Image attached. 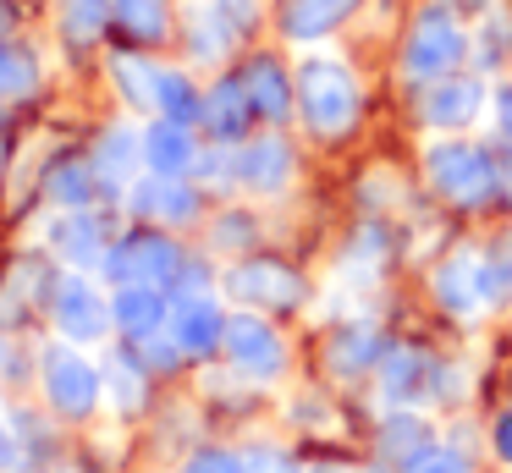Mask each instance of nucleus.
<instances>
[{"label": "nucleus", "mask_w": 512, "mask_h": 473, "mask_svg": "<svg viewBox=\"0 0 512 473\" xmlns=\"http://www.w3.org/2000/svg\"><path fill=\"white\" fill-rule=\"evenodd\" d=\"M116 17V0H67V11H61V22H67L72 44H94L105 33V22Z\"/></svg>", "instance_id": "20"}, {"label": "nucleus", "mask_w": 512, "mask_h": 473, "mask_svg": "<svg viewBox=\"0 0 512 473\" xmlns=\"http://www.w3.org/2000/svg\"><path fill=\"white\" fill-rule=\"evenodd\" d=\"M144 165V138H138L133 127H116V132H105L100 138V154H94V176L100 182H111V187H122L127 176Z\"/></svg>", "instance_id": "11"}, {"label": "nucleus", "mask_w": 512, "mask_h": 473, "mask_svg": "<svg viewBox=\"0 0 512 473\" xmlns=\"http://www.w3.org/2000/svg\"><path fill=\"white\" fill-rule=\"evenodd\" d=\"M298 99H303V116H309L314 132H347L358 116V83L342 61H331V55L303 66Z\"/></svg>", "instance_id": "1"}, {"label": "nucleus", "mask_w": 512, "mask_h": 473, "mask_svg": "<svg viewBox=\"0 0 512 473\" xmlns=\"http://www.w3.org/2000/svg\"><path fill=\"white\" fill-rule=\"evenodd\" d=\"M479 99H485V88L474 83V77H435L430 94H424V121L430 127H468L479 110Z\"/></svg>", "instance_id": "7"}, {"label": "nucleus", "mask_w": 512, "mask_h": 473, "mask_svg": "<svg viewBox=\"0 0 512 473\" xmlns=\"http://www.w3.org/2000/svg\"><path fill=\"white\" fill-rule=\"evenodd\" d=\"M50 314H56L61 336L78 341V347L83 341H100L105 325H111V308L100 303V292H94L83 275H67V281L50 286Z\"/></svg>", "instance_id": "4"}, {"label": "nucleus", "mask_w": 512, "mask_h": 473, "mask_svg": "<svg viewBox=\"0 0 512 473\" xmlns=\"http://www.w3.org/2000/svg\"><path fill=\"white\" fill-rule=\"evenodd\" d=\"M177 270V248L166 237H127L122 248H111V275L127 286H149V281H166Z\"/></svg>", "instance_id": "6"}, {"label": "nucleus", "mask_w": 512, "mask_h": 473, "mask_svg": "<svg viewBox=\"0 0 512 473\" xmlns=\"http://www.w3.org/2000/svg\"><path fill=\"white\" fill-rule=\"evenodd\" d=\"M430 176L435 187H441L446 198H457V204H468V198H485L490 187V160L479 149H468V143H435L430 149Z\"/></svg>", "instance_id": "5"}, {"label": "nucleus", "mask_w": 512, "mask_h": 473, "mask_svg": "<svg viewBox=\"0 0 512 473\" xmlns=\"http://www.w3.org/2000/svg\"><path fill=\"white\" fill-rule=\"evenodd\" d=\"M463 28H457V17L452 11H424L419 22H413V33H408V55H402V72L408 77H446L457 61H463Z\"/></svg>", "instance_id": "3"}, {"label": "nucleus", "mask_w": 512, "mask_h": 473, "mask_svg": "<svg viewBox=\"0 0 512 473\" xmlns=\"http://www.w3.org/2000/svg\"><path fill=\"white\" fill-rule=\"evenodd\" d=\"M155 110L166 121H193L199 116V94H193V83L182 72H166V66H160V88H155Z\"/></svg>", "instance_id": "22"}, {"label": "nucleus", "mask_w": 512, "mask_h": 473, "mask_svg": "<svg viewBox=\"0 0 512 473\" xmlns=\"http://www.w3.org/2000/svg\"><path fill=\"white\" fill-rule=\"evenodd\" d=\"M507 33H512V17H490V22H485V44H479V55H485V61L507 55Z\"/></svg>", "instance_id": "26"}, {"label": "nucleus", "mask_w": 512, "mask_h": 473, "mask_svg": "<svg viewBox=\"0 0 512 473\" xmlns=\"http://www.w3.org/2000/svg\"><path fill=\"white\" fill-rule=\"evenodd\" d=\"M188 473H237V462H232V457H215V451H204V457L188 462Z\"/></svg>", "instance_id": "27"}, {"label": "nucleus", "mask_w": 512, "mask_h": 473, "mask_svg": "<svg viewBox=\"0 0 512 473\" xmlns=\"http://www.w3.org/2000/svg\"><path fill=\"white\" fill-rule=\"evenodd\" d=\"M39 88V61L23 50V44L0 39V99H23Z\"/></svg>", "instance_id": "18"}, {"label": "nucleus", "mask_w": 512, "mask_h": 473, "mask_svg": "<svg viewBox=\"0 0 512 473\" xmlns=\"http://www.w3.org/2000/svg\"><path fill=\"white\" fill-rule=\"evenodd\" d=\"M50 253L67 264H94L105 253V237L100 226H94V215H83V209H67V215H56V226H50Z\"/></svg>", "instance_id": "9"}, {"label": "nucleus", "mask_w": 512, "mask_h": 473, "mask_svg": "<svg viewBox=\"0 0 512 473\" xmlns=\"http://www.w3.org/2000/svg\"><path fill=\"white\" fill-rule=\"evenodd\" d=\"M215 330H221V319H215V308L204 303V297H193V303L177 308V341L188 352H210Z\"/></svg>", "instance_id": "23"}, {"label": "nucleus", "mask_w": 512, "mask_h": 473, "mask_svg": "<svg viewBox=\"0 0 512 473\" xmlns=\"http://www.w3.org/2000/svg\"><path fill=\"white\" fill-rule=\"evenodd\" d=\"M12 451H17V446H12V435H6V429H0V468H6V462H12Z\"/></svg>", "instance_id": "30"}, {"label": "nucleus", "mask_w": 512, "mask_h": 473, "mask_svg": "<svg viewBox=\"0 0 512 473\" xmlns=\"http://www.w3.org/2000/svg\"><path fill=\"white\" fill-rule=\"evenodd\" d=\"M501 451H507V457H512V418H507V424H501Z\"/></svg>", "instance_id": "33"}, {"label": "nucleus", "mask_w": 512, "mask_h": 473, "mask_svg": "<svg viewBox=\"0 0 512 473\" xmlns=\"http://www.w3.org/2000/svg\"><path fill=\"white\" fill-rule=\"evenodd\" d=\"M116 28L127 39H160L166 33V0H116Z\"/></svg>", "instance_id": "19"}, {"label": "nucleus", "mask_w": 512, "mask_h": 473, "mask_svg": "<svg viewBox=\"0 0 512 473\" xmlns=\"http://www.w3.org/2000/svg\"><path fill=\"white\" fill-rule=\"evenodd\" d=\"M116 83H122V94L133 99V105H155V88H160V66L138 61V55H116L111 61Z\"/></svg>", "instance_id": "24"}, {"label": "nucleus", "mask_w": 512, "mask_h": 473, "mask_svg": "<svg viewBox=\"0 0 512 473\" xmlns=\"http://www.w3.org/2000/svg\"><path fill=\"white\" fill-rule=\"evenodd\" d=\"M6 28H12V6L0 0V39H6Z\"/></svg>", "instance_id": "32"}, {"label": "nucleus", "mask_w": 512, "mask_h": 473, "mask_svg": "<svg viewBox=\"0 0 512 473\" xmlns=\"http://www.w3.org/2000/svg\"><path fill=\"white\" fill-rule=\"evenodd\" d=\"M94 182H100V176H94V165H78V160H67V165H56V176H50V198H56L61 209H83L94 198Z\"/></svg>", "instance_id": "21"}, {"label": "nucleus", "mask_w": 512, "mask_h": 473, "mask_svg": "<svg viewBox=\"0 0 512 473\" xmlns=\"http://www.w3.org/2000/svg\"><path fill=\"white\" fill-rule=\"evenodd\" d=\"M243 182L248 187H259V193H270V187H281L287 182V165H292V154H287V143L281 138H259L254 149H243Z\"/></svg>", "instance_id": "16"}, {"label": "nucleus", "mask_w": 512, "mask_h": 473, "mask_svg": "<svg viewBox=\"0 0 512 473\" xmlns=\"http://www.w3.org/2000/svg\"><path fill=\"white\" fill-rule=\"evenodd\" d=\"M353 11H358V0H292L287 33L298 44H309V39H320V33H331L336 22H347Z\"/></svg>", "instance_id": "14"}, {"label": "nucleus", "mask_w": 512, "mask_h": 473, "mask_svg": "<svg viewBox=\"0 0 512 473\" xmlns=\"http://www.w3.org/2000/svg\"><path fill=\"white\" fill-rule=\"evenodd\" d=\"M496 110H501V127H507V132H512V88H507V94H501V99H496Z\"/></svg>", "instance_id": "29"}, {"label": "nucleus", "mask_w": 512, "mask_h": 473, "mask_svg": "<svg viewBox=\"0 0 512 473\" xmlns=\"http://www.w3.org/2000/svg\"><path fill=\"white\" fill-rule=\"evenodd\" d=\"M232 292H243V297H292L298 281H292L287 270H270V264H248V270L232 275Z\"/></svg>", "instance_id": "25"}, {"label": "nucleus", "mask_w": 512, "mask_h": 473, "mask_svg": "<svg viewBox=\"0 0 512 473\" xmlns=\"http://www.w3.org/2000/svg\"><path fill=\"white\" fill-rule=\"evenodd\" d=\"M243 88H248V99H254V116H265V121H281V116H287L292 83H287V72H281L276 61H254V66L243 72Z\"/></svg>", "instance_id": "13"}, {"label": "nucleus", "mask_w": 512, "mask_h": 473, "mask_svg": "<svg viewBox=\"0 0 512 473\" xmlns=\"http://www.w3.org/2000/svg\"><path fill=\"white\" fill-rule=\"evenodd\" d=\"M111 319L127 330V336L144 341V336H155V330H160V319H166V303H160L155 286H138V281H133V286H122V297L111 303Z\"/></svg>", "instance_id": "12"}, {"label": "nucleus", "mask_w": 512, "mask_h": 473, "mask_svg": "<svg viewBox=\"0 0 512 473\" xmlns=\"http://www.w3.org/2000/svg\"><path fill=\"white\" fill-rule=\"evenodd\" d=\"M0 363H6V341H0Z\"/></svg>", "instance_id": "34"}, {"label": "nucleus", "mask_w": 512, "mask_h": 473, "mask_svg": "<svg viewBox=\"0 0 512 473\" xmlns=\"http://www.w3.org/2000/svg\"><path fill=\"white\" fill-rule=\"evenodd\" d=\"M419 473H457V468H452V462H446V457H435V462H424Z\"/></svg>", "instance_id": "31"}, {"label": "nucleus", "mask_w": 512, "mask_h": 473, "mask_svg": "<svg viewBox=\"0 0 512 473\" xmlns=\"http://www.w3.org/2000/svg\"><path fill=\"white\" fill-rule=\"evenodd\" d=\"M193 132H188V121H166L160 116L155 127L144 132V165L155 176H182L193 165Z\"/></svg>", "instance_id": "8"}, {"label": "nucleus", "mask_w": 512, "mask_h": 473, "mask_svg": "<svg viewBox=\"0 0 512 473\" xmlns=\"http://www.w3.org/2000/svg\"><path fill=\"white\" fill-rule=\"evenodd\" d=\"M215 6L232 17V28H248V22H254V0H215Z\"/></svg>", "instance_id": "28"}, {"label": "nucleus", "mask_w": 512, "mask_h": 473, "mask_svg": "<svg viewBox=\"0 0 512 473\" xmlns=\"http://www.w3.org/2000/svg\"><path fill=\"white\" fill-rule=\"evenodd\" d=\"M248 116H254V99H248L243 77H226V83L210 88V99H204V127L215 138H237L248 127Z\"/></svg>", "instance_id": "10"}, {"label": "nucleus", "mask_w": 512, "mask_h": 473, "mask_svg": "<svg viewBox=\"0 0 512 473\" xmlns=\"http://www.w3.org/2000/svg\"><path fill=\"white\" fill-rule=\"evenodd\" d=\"M39 385H45V402L56 407L61 418H89L94 402H100L105 380L78 347H50L39 358Z\"/></svg>", "instance_id": "2"}, {"label": "nucleus", "mask_w": 512, "mask_h": 473, "mask_svg": "<svg viewBox=\"0 0 512 473\" xmlns=\"http://www.w3.org/2000/svg\"><path fill=\"white\" fill-rule=\"evenodd\" d=\"M226 347H232V358L243 363V369H276L281 363L276 336H270L259 319H232V325H226Z\"/></svg>", "instance_id": "15"}, {"label": "nucleus", "mask_w": 512, "mask_h": 473, "mask_svg": "<svg viewBox=\"0 0 512 473\" xmlns=\"http://www.w3.org/2000/svg\"><path fill=\"white\" fill-rule=\"evenodd\" d=\"M133 204L144 209V215H160V220H188L193 215V193L177 176H149V182H138Z\"/></svg>", "instance_id": "17"}]
</instances>
